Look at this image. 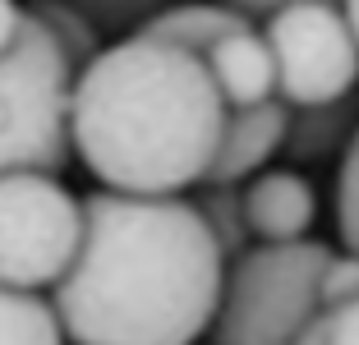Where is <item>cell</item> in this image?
<instances>
[{
    "instance_id": "19",
    "label": "cell",
    "mask_w": 359,
    "mask_h": 345,
    "mask_svg": "<svg viewBox=\"0 0 359 345\" xmlns=\"http://www.w3.org/2000/svg\"><path fill=\"white\" fill-rule=\"evenodd\" d=\"M299 345H323V332H318V323H313V327H309V332H304V336H299Z\"/></svg>"
},
{
    "instance_id": "14",
    "label": "cell",
    "mask_w": 359,
    "mask_h": 345,
    "mask_svg": "<svg viewBox=\"0 0 359 345\" xmlns=\"http://www.w3.org/2000/svg\"><path fill=\"white\" fill-rule=\"evenodd\" d=\"M337 226H341L346 253L359 258V129L346 143V157H341V170H337Z\"/></svg>"
},
{
    "instance_id": "2",
    "label": "cell",
    "mask_w": 359,
    "mask_h": 345,
    "mask_svg": "<svg viewBox=\"0 0 359 345\" xmlns=\"http://www.w3.org/2000/svg\"><path fill=\"white\" fill-rule=\"evenodd\" d=\"M226 102L198 55L143 32L97 51L69 88V152L111 194L180 198L203 184Z\"/></svg>"
},
{
    "instance_id": "16",
    "label": "cell",
    "mask_w": 359,
    "mask_h": 345,
    "mask_svg": "<svg viewBox=\"0 0 359 345\" xmlns=\"http://www.w3.org/2000/svg\"><path fill=\"white\" fill-rule=\"evenodd\" d=\"M318 332H323V345H359V304L323 313L318 318Z\"/></svg>"
},
{
    "instance_id": "5",
    "label": "cell",
    "mask_w": 359,
    "mask_h": 345,
    "mask_svg": "<svg viewBox=\"0 0 359 345\" xmlns=\"http://www.w3.org/2000/svg\"><path fill=\"white\" fill-rule=\"evenodd\" d=\"M83 240V203L55 175H0V285L37 295L60 285Z\"/></svg>"
},
{
    "instance_id": "3",
    "label": "cell",
    "mask_w": 359,
    "mask_h": 345,
    "mask_svg": "<svg viewBox=\"0 0 359 345\" xmlns=\"http://www.w3.org/2000/svg\"><path fill=\"white\" fill-rule=\"evenodd\" d=\"M337 253L318 240L258 244L226 267L212 345H299L323 318L318 281Z\"/></svg>"
},
{
    "instance_id": "4",
    "label": "cell",
    "mask_w": 359,
    "mask_h": 345,
    "mask_svg": "<svg viewBox=\"0 0 359 345\" xmlns=\"http://www.w3.org/2000/svg\"><path fill=\"white\" fill-rule=\"evenodd\" d=\"M74 60L37 10L14 55L0 60V175H55L69 161V88Z\"/></svg>"
},
{
    "instance_id": "9",
    "label": "cell",
    "mask_w": 359,
    "mask_h": 345,
    "mask_svg": "<svg viewBox=\"0 0 359 345\" xmlns=\"http://www.w3.org/2000/svg\"><path fill=\"white\" fill-rule=\"evenodd\" d=\"M203 69H208L212 88L222 93L226 111H249V106H263L276 97V65L258 28L222 37L203 55Z\"/></svg>"
},
{
    "instance_id": "1",
    "label": "cell",
    "mask_w": 359,
    "mask_h": 345,
    "mask_svg": "<svg viewBox=\"0 0 359 345\" xmlns=\"http://www.w3.org/2000/svg\"><path fill=\"white\" fill-rule=\"evenodd\" d=\"M222 285L226 258L189 198L93 189L51 309L74 345H194L217 318Z\"/></svg>"
},
{
    "instance_id": "7",
    "label": "cell",
    "mask_w": 359,
    "mask_h": 345,
    "mask_svg": "<svg viewBox=\"0 0 359 345\" xmlns=\"http://www.w3.org/2000/svg\"><path fill=\"white\" fill-rule=\"evenodd\" d=\"M285 125H290V106L281 97L249 111H226V129L217 143V157L208 166V189H235L240 180H249L254 170L267 166L272 152H281L285 143Z\"/></svg>"
},
{
    "instance_id": "18",
    "label": "cell",
    "mask_w": 359,
    "mask_h": 345,
    "mask_svg": "<svg viewBox=\"0 0 359 345\" xmlns=\"http://www.w3.org/2000/svg\"><path fill=\"white\" fill-rule=\"evenodd\" d=\"M341 14H346V23H350V37H355V46H359V0H355V5H341Z\"/></svg>"
},
{
    "instance_id": "15",
    "label": "cell",
    "mask_w": 359,
    "mask_h": 345,
    "mask_svg": "<svg viewBox=\"0 0 359 345\" xmlns=\"http://www.w3.org/2000/svg\"><path fill=\"white\" fill-rule=\"evenodd\" d=\"M318 304H323V313L346 309V304H359V258L355 253L327 262V272L318 281Z\"/></svg>"
},
{
    "instance_id": "6",
    "label": "cell",
    "mask_w": 359,
    "mask_h": 345,
    "mask_svg": "<svg viewBox=\"0 0 359 345\" xmlns=\"http://www.w3.org/2000/svg\"><path fill=\"white\" fill-rule=\"evenodd\" d=\"M263 42L290 111L346 102L359 83V46L337 5H276L263 23Z\"/></svg>"
},
{
    "instance_id": "17",
    "label": "cell",
    "mask_w": 359,
    "mask_h": 345,
    "mask_svg": "<svg viewBox=\"0 0 359 345\" xmlns=\"http://www.w3.org/2000/svg\"><path fill=\"white\" fill-rule=\"evenodd\" d=\"M23 28H28V10H19V5H5V0H0V60H5V55H14V46L23 42Z\"/></svg>"
},
{
    "instance_id": "12",
    "label": "cell",
    "mask_w": 359,
    "mask_h": 345,
    "mask_svg": "<svg viewBox=\"0 0 359 345\" xmlns=\"http://www.w3.org/2000/svg\"><path fill=\"white\" fill-rule=\"evenodd\" d=\"M0 345H65L51 299L0 285Z\"/></svg>"
},
{
    "instance_id": "13",
    "label": "cell",
    "mask_w": 359,
    "mask_h": 345,
    "mask_svg": "<svg viewBox=\"0 0 359 345\" xmlns=\"http://www.w3.org/2000/svg\"><path fill=\"white\" fill-rule=\"evenodd\" d=\"M198 217L208 221L212 240L222 249V258H240L249 249V226H244V203H240V189H203L198 194Z\"/></svg>"
},
{
    "instance_id": "8",
    "label": "cell",
    "mask_w": 359,
    "mask_h": 345,
    "mask_svg": "<svg viewBox=\"0 0 359 345\" xmlns=\"http://www.w3.org/2000/svg\"><path fill=\"white\" fill-rule=\"evenodd\" d=\"M244 226L258 244H299L309 240V226L318 217L313 184L295 170H263L240 189Z\"/></svg>"
},
{
    "instance_id": "11",
    "label": "cell",
    "mask_w": 359,
    "mask_h": 345,
    "mask_svg": "<svg viewBox=\"0 0 359 345\" xmlns=\"http://www.w3.org/2000/svg\"><path fill=\"white\" fill-rule=\"evenodd\" d=\"M359 129V106L355 102H332V106H309V111H290L285 125V157L290 161H318L327 152H346V143Z\"/></svg>"
},
{
    "instance_id": "10",
    "label": "cell",
    "mask_w": 359,
    "mask_h": 345,
    "mask_svg": "<svg viewBox=\"0 0 359 345\" xmlns=\"http://www.w3.org/2000/svg\"><path fill=\"white\" fill-rule=\"evenodd\" d=\"M244 28H254V19H249L240 5H170V10L152 14L138 32L152 37V42L180 46V51H189V55L203 60L222 37H235V32H244Z\"/></svg>"
}]
</instances>
